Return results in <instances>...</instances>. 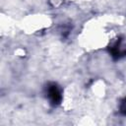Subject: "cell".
I'll return each instance as SVG.
<instances>
[{
  "mask_svg": "<svg viewBox=\"0 0 126 126\" xmlns=\"http://www.w3.org/2000/svg\"><path fill=\"white\" fill-rule=\"evenodd\" d=\"M110 56L114 60H120L121 58L126 56V44H123V39L118 37L114 41H112L107 47Z\"/></svg>",
  "mask_w": 126,
  "mask_h": 126,
  "instance_id": "cell-2",
  "label": "cell"
},
{
  "mask_svg": "<svg viewBox=\"0 0 126 126\" xmlns=\"http://www.w3.org/2000/svg\"><path fill=\"white\" fill-rule=\"evenodd\" d=\"M119 112L123 116H126V96L120 100V103H119Z\"/></svg>",
  "mask_w": 126,
  "mask_h": 126,
  "instance_id": "cell-3",
  "label": "cell"
},
{
  "mask_svg": "<svg viewBox=\"0 0 126 126\" xmlns=\"http://www.w3.org/2000/svg\"><path fill=\"white\" fill-rule=\"evenodd\" d=\"M44 94L49 101V104L56 107L61 104L63 99L62 89L57 83L49 82L44 87Z\"/></svg>",
  "mask_w": 126,
  "mask_h": 126,
  "instance_id": "cell-1",
  "label": "cell"
}]
</instances>
